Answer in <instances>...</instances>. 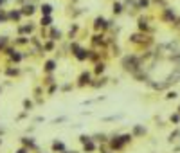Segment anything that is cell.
<instances>
[{
	"label": "cell",
	"mask_w": 180,
	"mask_h": 153,
	"mask_svg": "<svg viewBox=\"0 0 180 153\" xmlns=\"http://www.w3.org/2000/svg\"><path fill=\"white\" fill-rule=\"evenodd\" d=\"M108 27H110V22H106L103 16H97L96 20H94V29H96L97 33H99V31L103 33V31H106Z\"/></svg>",
	"instance_id": "6da1fadb"
},
{
	"label": "cell",
	"mask_w": 180,
	"mask_h": 153,
	"mask_svg": "<svg viewBox=\"0 0 180 153\" xmlns=\"http://www.w3.org/2000/svg\"><path fill=\"white\" fill-rule=\"evenodd\" d=\"M92 83V74L90 72H81L79 74V78H78V87H87V85H90Z\"/></svg>",
	"instance_id": "7a4b0ae2"
},
{
	"label": "cell",
	"mask_w": 180,
	"mask_h": 153,
	"mask_svg": "<svg viewBox=\"0 0 180 153\" xmlns=\"http://www.w3.org/2000/svg\"><path fill=\"white\" fill-rule=\"evenodd\" d=\"M47 38H49V40H52V42H60V40L63 38V34H61V31H58L56 27H50Z\"/></svg>",
	"instance_id": "3957f363"
},
{
	"label": "cell",
	"mask_w": 180,
	"mask_h": 153,
	"mask_svg": "<svg viewBox=\"0 0 180 153\" xmlns=\"http://www.w3.org/2000/svg\"><path fill=\"white\" fill-rule=\"evenodd\" d=\"M54 70H56V59H47L45 65H43V72L50 74V72H54Z\"/></svg>",
	"instance_id": "277c9868"
},
{
	"label": "cell",
	"mask_w": 180,
	"mask_h": 153,
	"mask_svg": "<svg viewBox=\"0 0 180 153\" xmlns=\"http://www.w3.org/2000/svg\"><path fill=\"white\" fill-rule=\"evenodd\" d=\"M34 11H36L34 4H25V6L22 7V15H24V16H33Z\"/></svg>",
	"instance_id": "5b68a950"
},
{
	"label": "cell",
	"mask_w": 180,
	"mask_h": 153,
	"mask_svg": "<svg viewBox=\"0 0 180 153\" xmlns=\"http://www.w3.org/2000/svg\"><path fill=\"white\" fill-rule=\"evenodd\" d=\"M9 20H15V22H20V20H22V9H13V11H9Z\"/></svg>",
	"instance_id": "8992f818"
},
{
	"label": "cell",
	"mask_w": 180,
	"mask_h": 153,
	"mask_svg": "<svg viewBox=\"0 0 180 153\" xmlns=\"http://www.w3.org/2000/svg\"><path fill=\"white\" fill-rule=\"evenodd\" d=\"M74 56H76V59H79V61H85L87 56H88V50L87 49H79L78 52H74Z\"/></svg>",
	"instance_id": "52a82bcc"
},
{
	"label": "cell",
	"mask_w": 180,
	"mask_h": 153,
	"mask_svg": "<svg viewBox=\"0 0 180 153\" xmlns=\"http://www.w3.org/2000/svg\"><path fill=\"white\" fill-rule=\"evenodd\" d=\"M50 24H52V16L50 15H43V16H41V20H40L41 27H50Z\"/></svg>",
	"instance_id": "ba28073f"
},
{
	"label": "cell",
	"mask_w": 180,
	"mask_h": 153,
	"mask_svg": "<svg viewBox=\"0 0 180 153\" xmlns=\"http://www.w3.org/2000/svg\"><path fill=\"white\" fill-rule=\"evenodd\" d=\"M104 68H106V65H104L103 61H97V63H96V68H94V72H96L97 76H101V74L104 72Z\"/></svg>",
	"instance_id": "9c48e42d"
},
{
	"label": "cell",
	"mask_w": 180,
	"mask_h": 153,
	"mask_svg": "<svg viewBox=\"0 0 180 153\" xmlns=\"http://www.w3.org/2000/svg\"><path fill=\"white\" fill-rule=\"evenodd\" d=\"M104 83H106V78H99V79H96V81H92V83H90V87H94V88H99V87H103Z\"/></svg>",
	"instance_id": "30bf717a"
},
{
	"label": "cell",
	"mask_w": 180,
	"mask_h": 153,
	"mask_svg": "<svg viewBox=\"0 0 180 153\" xmlns=\"http://www.w3.org/2000/svg\"><path fill=\"white\" fill-rule=\"evenodd\" d=\"M41 15H52V6L50 4H41Z\"/></svg>",
	"instance_id": "8fae6325"
},
{
	"label": "cell",
	"mask_w": 180,
	"mask_h": 153,
	"mask_svg": "<svg viewBox=\"0 0 180 153\" xmlns=\"http://www.w3.org/2000/svg\"><path fill=\"white\" fill-rule=\"evenodd\" d=\"M78 29H79V25H78V24L70 25V31H69V38H70V40H72V38H76V33H78Z\"/></svg>",
	"instance_id": "7c38bea8"
},
{
	"label": "cell",
	"mask_w": 180,
	"mask_h": 153,
	"mask_svg": "<svg viewBox=\"0 0 180 153\" xmlns=\"http://www.w3.org/2000/svg\"><path fill=\"white\" fill-rule=\"evenodd\" d=\"M6 74L11 76V78H13V76L16 78V76H20V70H18V68H6Z\"/></svg>",
	"instance_id": "4fadbf2b"
},
{
	"label": "cell",
	"mask_w": 180,
	"mask_h": 153,
	"mask_svg": "<svg viewBox=\"0 0 180 153\" xmlns=\"http://www.w3.org/2000/svg\"><path fill=\"white\" fill-rule=\"evenodd\" d=\"M52 150L54 151H65V146H63V142H54V144H52Z\"/></svg>",
	"instance_id": "5bb4252c"
},
{
	"label": "cell",
	"mask_w": 180,
	"mask_h": 153,
	"mask_svg": "<svg viewBox=\"0 0 180 153\" xmlns=\"http://www.w3.org/2000/svg\"><path fill=\"white\" fill-rule=\"evenodd\" d=\"M24 108H25V112H29L31 108H33V101H29V99H24Z\"/></svg>",
	"instance_id": "9a60e30c"
},
{
	"label": "cell",
	"mask_w": 180,
	"mask_h": 153,
	"mask_svg": "<svg viewBox=\"0 0 180 153\" xmlns=\"http://www.w3.org/2000/svg\"><path fill=\"white\" fill-rule=\"evenodd\" d=\"M113 13L115 15H121L123 13V6L121 4H113Z\"/></svg>",
	"instance_id": "2e32d148"
},
{
	"label": "cell",
	"mask_w": 180,
	"mask_h": 153,
	"mask_svg": "<svg viewBox=\"0 0 180 153\" xmlns=\"http://www.w3.org/2000/svg\"><path fill=\"white\" fill-rule=\"evenodd\" d=\"M24 144L25 146H34V142H33V139H24Z\"/></svg>",
	"instance_id": "e0dca14e"
},
{
	"label": "cell",
	"mask_w": 180,
	"mask_h": 153,
	"mask_svg": "<svg viewBox=\"0 0 180 153\" xmlns=\"http://www.w3.org/2000/svg\"><path fill=\"white\" fill-rule=\"evenodd\" d=\"M79 139H81V142H83V144H85V142H87V140H90L92 137H87V135H81Z\"/></svg>",
	"instance_id": "ac0fdd59"
},
{
	"label": "cell",
	"mask_w": 180,
	"mask_h": 153,
	"mask_svg": "<svg viewBox=\"0 0 180 153\" xmlns=\"http://www.w3.org/2000/svg\"><path fill=\"white\" fill-rule=\"evenodd\" d=\"M70 88H72V85H63V87H61V90H63V92H69Z\"/></svg>",
	"instance_id": "d6986e66"
},
{
	"label": "cell",
	"mask_w": 180,
	"mask_h": 153,
	"mask_svg": "<svg viewBox=\"0 0 180 153\" xmlns=\"http://www.w3.org/2000/svg\"><path fill=\"white\" fill-rule=\"evenodd\" d=\"M56 88H58V85H52V87L49 88V94H54V90H56Z\"/></svg>",
	"instance_id": "ffe728a7"
},
{
	"label": "cell",
	"mask_w": 180,
	"mask_h": 153,
	"mask_svg": "<svg viewBox=\"0 0 180 153\" xmlns=\"http://www.w3.org/2000/svg\"><path fill=\"white\" fill-rule=\"evenodd\" d=\"M18 153H27V150H24V148H22V150H18Z\"/></svg>",
	"instance_id": "44dd1931"
},
{
	"label": "cell",
	"mask_w": 180,
	"mask_h": 153,
	"mask_svg": "<svg viewBox=\"0 0 180 153\" xmlns=\"http://www.w3.org/2000/svg\"><path fill=\"white\" fill-rule=\"evenodd\" d=\"M2 4H4V0H0V7H2Z\"/></svg>",
	"instance_id": "7402d4cb"
},
{
	"label": "cell",
	"mask_w": 180,
	"mask_h": 153,
	"mask_svg": "<svg viewBox=\"0 0 180 153\" xmlns=\"http://www.w3.org/2000/svg\"><path fill=\"white\" fill-rule=\"evenodd\" d=\"M0 144H2V139H0Z\"/></svg>",
	"instance_id": "603a6c76"
},
{
	"label": "cell",
	"mask_w": 180,
	"mask_h": 153,
	"mask_svg": "<svg viewBox=\"0 0 180 153\" xmlns=\"http://www.w3.org/2000/svg\"><path fill=\"white\" fill-rule=\"evenodd\" d=\"M0 92H2V87H0Z\"/></svg>",
	"instance_id": "cb8c5ba5"
},
{
	"label": "cell",
	"mask_w": 180,
	"mask_h": 153,
	"mask_svg": "<svg viewBox=\"0 0 180 153\" xmlns=\"http://www.w3.org/2000/svg\"><path fill=\"white\" fill-rule=\"evenodd\" d=\"M72 2H76V0H72Z\"/></svg>",
	"instance_id": "d4e9b609"
}]
</instances>
